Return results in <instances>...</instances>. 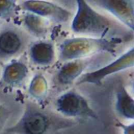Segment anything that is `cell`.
I'll return each mask as SVG.
<instances>
[{
	"mask_svg": "<svg viewBox=\"0 0 134 134\" xmlns=\"http://www.w3.org/2000/svg\"><path fill=\"white\" fill-rule=\"evenodd\" d=\"M55 109L62 117L68 119L99 118L88 100L75 90H70L60 96L55 102Z\"/></svg>",
	"mask_w": 134,
	"mask_h": 134,
	"instance_id": "4",
	"label": "cell"
},
{
	"mask_svg": "<svg viewBox=\"0 0 134 134\" xmlns=\"http://www.w3.org/2000/svg\"><path fill=\"white\" fill-rule=\"evenodd\" d=\"M95 2L106 9L132 31L134 29L133 1L100 0Z\"/></svg>",
	"mask_w": 134,
	"mask_h": 134,
	"instance_id": "8",
	"label": "cell"
},
{
	"mask_svg": "<svg viewBox=\"0 0 134 134\" xmlns=\"http://www.w3.org/2000/svg\"><path fill=\"white\" fill-rule=\"evenodd\" d=\"M44 22L42 17L33 13L27 14L24 18L25 27L30 31V32L38 37L43 36L46 33L47 27Z\"/></svg>",
	"mask_w": 134,
	"mask_h": 134,
	"instance_id": "13",
	"label": "cell"
},
{
	"mask_svg": "<svg viewBox=\"0 0 134 134\" xmlns=\"http://www.w3.org/2000/svg\"><path fill=\"white\" fill-rule=\"evenodd\" d=\"M90 63V58L68 62L57 73L55 76L56 84L61 87L71 85L82 74Z\"/></svg>",
	"mask_w": 134,
	"mask_h": 134,
	"instance_id": "9",
	"label": "cell"
},
{
	"mask_svg": "<svg viewBox=\"0 0 134 134\" xmlns=\"http://www.w3.org/2000/svg\"><path fill=\"white\" fill-rule=\"evenodd\" d=\"M115 111L125 119H134V100L122 84L119 85L116 89Z\"/></svg>",
	"mask_w": 134,
	"mask_h": 134,
	"instance_id": "12",
	"label": "cell"
},
{
	"mask_svg": "<svg viewBox=\"0 0 134 134\" xmlns=\"http://www.w3.org/2000/svg\"><path fill=\"white\" fill-rule=\"evenodd\" d=\"M9 115L10 111L0 104V133L2 130L4 126L5 125L8 118H9Z\"/></svg>",
	"mask_w": 134,
	"mask_h": 134,
	"instance_id": "15",
	"label": "cell"
},
{
	"mask_svg": "<svg viewBox=\"0 0 134 134\" xmlns=\"http://www.w3.org/2000/svg\"><path fill=\"white\" fill-rule=\"evenodd\" d=\"M134 65V48L131 47L129 51L119 56L110 64L100 68L97 70L82 73L75 82L76 85L90 84L97 86H101L104 80L114 73L132 68Z\"/></svg>",
	"mask_w": 134,
	"mask_h": 134,
	"instance_id": "5",
	"label": "cell"
},
{
	"mask_svg": "<svg viewBox=\"0 0 134 134\" xmlns=\"http://www.w3.org/2000/svg\"><path fill=\"white\" fill-rule=\"evenodd\" d=\"M22 9L30 12L41 17L50 19L56 23H66L72 16L67 9L49 2L29 0L22 2L20 6Z\"/></svg>",
	"mask_w": 134,
	"mask_h": 134,
	"instance_id": "6",
	"label": "cell"
},
{
	"mask_svg": "<svg viewBox=\"0 0 134 134\" xmlns=\"http://www.w3.org/2000/svg\"><path fill=\"white\" fill-rule=\"evenodd\" d=\"M55 58V50L53 43L49 41H38L29 48V58L36 66L46 67L51 65Z\"/></svg>",
	"mask_w": 134,
	"mask_h": 134,
	"instance_id": "11",
	"label": "cell"
},
{
	"mask_svg": "<svg viewBox=\"0 0 134 134\" xmlns=\"http://www.w3.org/2000/svg\"><path fill=\"white\" fill-rule=\"evenodd\" d=\"M124 39L121 37L95 38L79 36L64 39L59 47V58L64 62L86 59L93 55L108 52L116 53L119 46Z\"/></svg>",
	"mask_w": 134,
	"mask_h": 134,
	"instance_id": "2",
	"label": "cell"
},
{
	"mask_svg": "<svg viewBox=\"0 0 134 134\" xmlns=\"http://www.w3.org/2000/svg\"><path fill=\"white\" fill-rule=\"evenodd\" d=\"M27 75L28 68L27 66L22 61L14 60L5 67L0 84L5 88H17L21 86Z\"/></svg>",
	"mask_w": 134,
	"mask_h": 134,
	"instance_id": "10",
	"label": "cell"
},
{
	"mask_svg": "<svg viewBox=\"0 0 134 134\" xmlns=\"http://www.w3.org/2000/svg\"><path fill=\"white\" fill-rule=\"evenodd\" d=\"M74 124L73 120L59 116L28 101L21 117L5 132L9 134H52Z\"/></svg>",
	"mask_w": 134,
	"mask_h": 134,
	"instance_id": "1",
	"label": "cell"
},
{
	"mask_svg": "<svg viewBox=\"0 0 134 134\" xmlns=\"http://www.w3.org/2000/svg\"><path fill=\"white\" fill-rule=\"evenodd\" d=\"M25 38L16 28H5L0 32V59L8 60L22 51Z\"/></svg>",
	"mask_w": 134,
	"mask_h": 134,
	"instance_id": "7",
	"label": "cell"
},
{
	"mask_svg": "<svg viewBox=\"0 0 134 134\" xmlns=\"http://www.w3.org/2000/svg\"><path fill=\"white\" fill-rule=\"evenodd\" d=\"M17 9H19V6L15 1L0 0V18H10L16 14Z\"/></svg>",
	"mask_w": 134,
	"mask_h": 134,
	"instance_id": "14",
	"label": "cell"
},
{
	"mask_svg": "<svg viewBox=\"0 0 134 134\" xmlns=\"http://www.w3.org/2000/svg\"><path fill=\"white\" fill-rule=\"evenodd\" d=\"M116 125L122 130V134H134V124L133 122L126 125L120 121H117Z\"/></svg>",
	"mask_w": 134,
	"mask_h": 134,
	"instance_id": "16",
	"label": "cell"
},
{
	"mask_svg": "<svg viewBox=\"0 0 134 134\" xmlns=\"http://www.w3.org/2000/svg\"><path fill=\"white\" fill-rule=\"evenodd\" d=\"M76 2L77 12L71 23L73 32L95 38L117 37L112 34L120 27L114 21L99 13L85 0Z\"/></svg>",
	"mask_w": 134,
	"mask_h": 134,
	"instance_id": "3",
	"label": "cell"
}]
</instances>
